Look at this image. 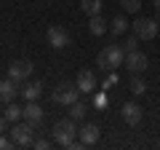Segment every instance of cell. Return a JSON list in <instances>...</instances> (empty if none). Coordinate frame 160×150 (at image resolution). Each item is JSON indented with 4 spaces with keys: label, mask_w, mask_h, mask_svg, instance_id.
<instances>
[{
    "label": "cell",
    "mask_w": 160,
    "mask_h": 150,
    "mask_svg": "<svg viewBox=\"0 0 160 150\" xmlns=\"http://www.w3.org/2000/svg\"><path fill=\"white\" fill-rule=\"evenodd\" d=\"M22 94V88H19L16 81H0V102H13V99Z\"/></svg>",
    "instance_id": "7c38bea8"
},
{
    "label": "cell",
    "mask_w": 160,
    "mask_h": 150,
    "mask_svg": "<svg viewBox=\"0 0 160 150\" xmlns=\"http://www.w3.org/2000/svg\"><path fill=\"white\" fill-rule=\"evenodd\" d=\"M13 145V139H8V137H3V134H0V150H8Z\"/></svg>",
    "instance_id": "603a6c76"
},
{
    "label": "cell",
    "mask_w": 160,
    "mask_h": 150,
    "mask_svg": "<svg viewBox=\"0 0 160 150\" xmlns=\"http://www.w3.org/2000/svg\"><path fill=\"white\" fill-rule=\"evenodd\" d=\"M131 91L139 97V94H144V91H147V83H144L142 78H131Z\"/></svg>",
    "instance_id": "44dd1931"
},
{
    "label": "cell",
    "mask_w": 160,
    "mask_h": 150,
    "mask_svg": "<svg viewBox=\"0 0 160 150\" xmlns=\"http://www.w3.org/2000/svg\"><path fill=\"white\" fill-rule=\"evenodd\" d=\"M139 40H142V38H139V35L133 32L131 38H128L126 43H123V51H126V54H128V51H136V46H139Z\"/></svg>",
    "instance_id": "7402d4cb"
},
{
    "label": "cell",
    "mask_w": 160,
    "mask_h": 150,
    "mask_svg": "<svg viewBox=\"0 0 160 150\" xmlns=\"http://www.w3.org/2000/svg\"><path fill=\"white\" fill-rule=\"evenodd\" d=\"M147 64H149L147 54H142V51H128V54H126V67L131 70V75L144 72V70H147Z\"/></svg>",
    "instance_id": "52a82bcc"
},
{
    "label": "cell",
    "mask_w": 160,
    "mask_h": 150,
    "mask_svg": "<svg viewBox=\"0 0 160 150\" xmlns=\"http://www.w3.org/2000/svg\"><path fill=\"white\" fill-rule=\"evenodd\" d=\"M115 83H118V75H115V72H112V75H109V78H107V83H104V86H107V88H112V86H115Z\"/></svg>",
    "instance_id": "d4e9b609"
},
{
    "label": "cell",
    "mask_w": 160,
    "mask_h": 150,
    "mask_svg": "<svg viewBox=\"0 0 160 150\" xmlns=\"http://www.w3.org/2000/svg\"><path fill=\"white\" fill-rule=\"evenodd\" d=\"M152 3H155V11H160V0H152Z\"/></svg>",
    "instance_id": "4316f807"
},
{
    "label": "cell",
    "mask_w": 160,
    "mask_h": 150,
    "mask_svg": "<svg viewBox=\"0 0 160 150\" xmlns=\"http://www.w3.org/2000/svg\"><path fill=\"white\" fill-rule=\"evenodd\" d=\"M78 97H80V88H78V83L75 86H69V83H62L59 88H53V94H51V99L56 104H72V102H78Z\"/></svg>",
    "instance_id": "277c9868"
},
{
    "label": "cell",
    "mask_w": 160,
    "mask_h": 150,
    "mask_svg": "<svg viewBox=\"0 0 160 150\" xmlns=\"http://www.w3.org/2000/svg\"><path fill=\"white\" fill-rule=\"evenodd\" d=\"M128 29V22H126V16H115L112 22H109V32L112 35H123Z\"/></svg>",
    "instance_id": "d6986e66"
},
{
    "label": "cell",
    "mask_w": 160,
    "mask_h": 150,
    "mask_svg": "<svg viewBox=\"0 0 160 150\" xmlns=\"http://www.w3.org/2000/svg\"><path fill=\"white\" fill-rule=\"evenodd\" d=\"M86 113H88V104L86 102H72L69 104V118H72V121H83V118H86Z\"/></svg>",
    "instance_id": "e0dca14e"
},
{
    "label": "cell",
    "mask_w": 160,
    "mask_h": 150,
    "mask_svg": "<svg viewBox=\"0 0 160 150\" xmlns=\"http://www.w3.org/2000/svg\"><path fill=\"white\" fill-rule=\"evenodd\" d=\"M43 115H46V113H43V107H40L38 102H27L24 104V121H29L35 129L43 126Z\"/></svg>",
    "instance_id": "8fae6325"
},
{
    "label": "cell",
    "mask_w": 160,
    "mask_h": 150,
    "mask_svg": "<svg viewBox=\"0 0 160 150\" xmlns=\"http://www.w3.org/2000/svg\"><path fill=\"white\" fill-rule=\"evenodd\" d=\"M22 97L27 99V102H38L40 97H43V83L40 81H29L22 86Z\"/></svg>",
    "instance_id": "5bb4252c"
},
{
    "label": "cell",
    "mask_w": 160,
    "mask_h": 150,
    "mask_svg": "<svg viewBox=\"0 0 160 150\" xmlns=\"http://www.w3.org/2000/svg\"><path fill=\"white\" fill-rule=\"evenodd\" d=\"M6 123H8V121H6V115H0V134H3V129H6Z\"/></svg>",
    "instance_id": "484cf974"
},
{
    "label": "cell",
    "mask_w": 160,
    "mask_h": 150,
    "mask_svg": "<svg viewBox=\"0 0 160 150\" xmlns=\"http://www.w3.org/2000/svg\"><path fill=\"white\" fill-rule=\"evenodd\" d=\"M32 134H35V126L29 121H24V123H13V129H11V139H13V145H22V147H29V145L35 142L32 139Z\"/></svg>",
    "instance_id": "3957f363"
},
{
    "label": "cell",
    "mask_w": 160,
    "mask_h": 150,
    "mask_svg": "<svg viewBox=\"0 0 160 150\" xmlns=\"http://www.w3.org/2000/svg\"><path fill=\"white\" fill-rule=\"evenodd\" d=\"M158 27H160V19H158Z\"/></svg>",
    "instance_id": "f1b7e54d"
},
{
    "label": "cell",
    "mask_w": 160,
    "mask_h": 150,
    "mask_svg": "<svg viewBox=\"0 0 160 150\" xmlns=\"http://www.w3.org/2000/svg\"><path fill=\"white\" fill-rule=\"evenodd\" d=\"M120 6H123L126 13H136L139 8H142V0H120Z\"/></svg>",
    "instance_id": "ffe728a7"
},
{
    "label": "cell",
    "mask_w": 160,
    "mask_h": 150,
    "mask_svg": "<svg viewBox=\"0 0 160 150\" xmlns=\"http://www.w3.org/2000/svg\"><path fill=\"white\" fill-rule=\"evenodd\" d=\"M80 8L88 16H96V13H102V0H80Z\"/></svg>",
    "instance_id": "ac0fdd59"
},
{
    "label": "cell",
    "mask_w": 160,
    "mask_h": 150,
    "mask_svg": "<svg viewBox=\"0 0 160 150\" xmlns=\"http://www.w3.org/2000/svg\"><path fill=\"white\" fill-rule=\"evenodd\" d=\"M75 134H78V121L72 118H62L53 123V139L62 147H83V142H75Z\"/></svg>",
    "instance_id": "6da1fadb"
},
{
    "label": "cell",
    "mask_w": 160,
    "mask_h": 150,
    "mask_svg": "<svg viewBox=\"0 0 160 150\" xmlns=\"http://www.w3.org/2000/svg\"><path fill=\"white\" fill-rule=\"evenodd\" d=\"M123 62H126V51H123V46H107L104 51H99V56H96V64L102 70L120 67Z\"/></svg>",
    "instance_id": "7a4b0ae2"
},
{
    "label": "cell",
    "mask_w": 160,
    "mask_h": 150,
    "mask_svg": "<svg viewBox=\"0 0 160 150\" xmlns=\"http://www.w3.org/2000/svg\"><path fill=\"white\" fill-rule=\"evenodd\" d=\"M46 3H53V0H46Z\"/></svg>",
    "instance_id": "83f0119b"
},
{
    "label": "cell",
    "mask_w": 160,
    "mask_h": 150,
    "mask_svg": "<svg viewBox=\"0 0 160 150\" xmlns=\"http://www.w3.org/2000/svg\"><path fill=\"white\" fill-rule=\"evenodd\" d=\"M88 29H91V35H104L109 29V22L102 13H96V16H91V22H88Z\"/></svg>",
    "instance_id": "9a60e30c"
},
{
    "label": "cell",
    "mask_w": 160,
    "mask_h": 150,
    "mask_svg": "<svg viewBox=\"0 0 160 150\" xmlns=\"http://www.w3.org/2000/svg\"><path fill=\"white\" fill-rule=\"evenodd\" d=\"M78 134H80L83 147H88V145H96V142H99V126H96V123H86L83 129H78Z\"/></svg>",
    "instance_id": "4fadbf2b"
},
{
    "label": "cell",
    "mask_w": 160,
    "mask_h": 150,
    "mask_svg": "<svg viewBox=\"0 0 160 150\" xmlns=\"http://www.w3.org/2000/svg\"><path fill=\"white\" fill-rule=\"evenodd\" d=\"M142 118H144V113H142V107H139L136 102H126L123 104V121H126L128 126H139Z\"/></svg>",
    "instance_id": "9c48e42d"
},
{
    "label": "cell",
    "mask_w": 160,
    "mask_h": 150,
    "mask_svg": "<svg viewBox=\"0 0 160 150\" xmlns=\"http://www.w3.org/2000/svg\"><path fill=\"white\" fill-rule=\"evenodd\" d=\"M48 145H51L48 139H35V142H32V147H38V150H46Z\"/></svg>",
    "instance_id": "cb8c5ba5"
},
{
    "label": "cell",
    "mask_w": 160,
    "mask_h": 150,
    "mask_svg": "<svg viewBox=\"0 0 160 150\" xmlns=\"http://www.w3.org/2000/svg\"><path fill=\"white\" fill-rule=\"evenodd\" d=\"M78 88H80V94H93L96 91V75L91 70H80L78 72Z\"/></svg>",
    "instance_id": "30bf717a"
},
{
    "label": "cell",
    "mask_w": 160,
    "mask_h": 150,
    "mask_svg": "<svg viewBox=\"0 0 160 150\" xmlns=\"http://www.w3.org/2000/svg\"><path fill=\"white\" fill-rule=\"evenodd\" d=\"M133 32H136L142 40H152L155 35L160 32L158 19H136V22H133Z\"/></svg>",
    "instance_id": "8992f818"
},
{
    "label": "cell",
    "mask_w": 160,
    "mask_h": 150,
    "mask_svg": "<svg viewBox=\"0 0 160 150\" xmlns=\"http://www.w3.org/2000/svg\"><path fill=\"white\" fill-rule=\"evenodd\" d=\"M32 75V62H24V59H16V62L8 64V78L11 81H16L19 86L22 83H27V78Z\"/></svg>",
    "instance_id": "5b68a950"
},
{
    "label": "cell",
    "mask_w": 160,
    "mask_h": 150,
    "mask_svg": "<svg viewBox=\"0 0 160 150\" xmlns=\"http://www.w3.org/2000/svg\"><path fill=\"white\" fill-rule=\"evenodd\" d=\"M48 46L51 48H64V46H69V32L64 27H59V24H53V27H48Z\"/></svg>",
    "instance_id": "ba28073f"
},
{
    "label": "cell",
    "mask_w": 160,
    "mask_h": 150,
    "mask_svg": "<svg viewBox=\"0 0 160 150\" xmlns=\"http://www.w3.org/2000/svg\"><path fill=\"white\" fill-rule=\"evenodd\" d=\"M3 115H6V121H8V123H16L19 118H24V107H19L16 102H6Z\"/></svg>",
    "instance_id": "2e32d148"
}]
</instances>
